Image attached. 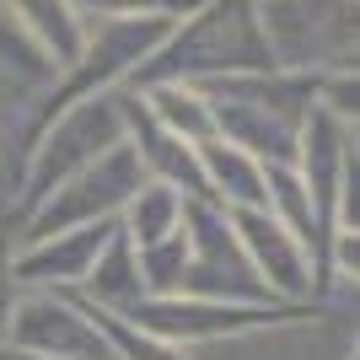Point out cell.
<instances>
[{"instance_id": "cell-1", "label": "cell", "mask_w": 360, "mask_h": 360, "mask_svg": "<svg viewBox=\"0 0 360 360\" xmlns=\"http://www.w3.org/2000/svg\"><path fill=\"white\" fill-rule=\"evenodd\" d=\"M339 258H345L349 269L360 274V231H355V237H345V248H339Z\"/></svg>"}]
</instances>
